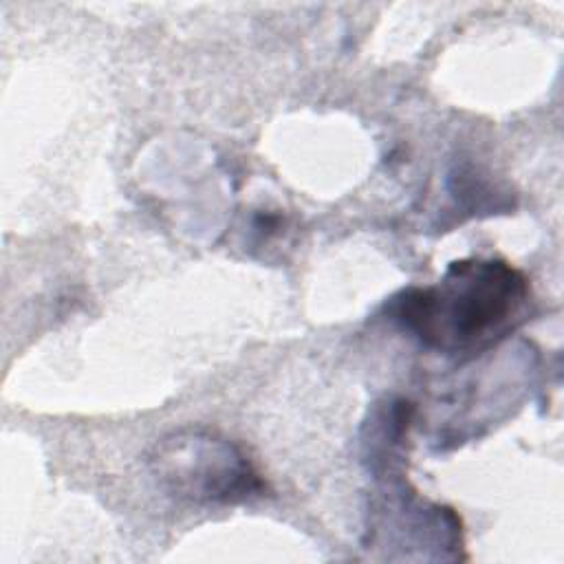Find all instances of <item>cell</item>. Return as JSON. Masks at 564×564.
Wrapping results in <instances>:
<instances>
[{
	"mask_svg": "<svg viewBox=\"0 0 564 564\" xmlns=\"http://www.w3.org/2000/svg\"><path fill=\"white\" fill-rule=\"evenodd\" d=\"M370 544L381 546H434L441 557H460V518L449 507L421 500L416 494H388L370 511Z\"/></svg>",
	"mask_w": 564,
	"mask_h": 564,
	"instance_id": "obj_3",
	"label": "cell"
},
{
	"mask_svg": "<svg viewBox=\"0 0 564 564\" xmlns=\"http://www.w3.org/2000/svg\"><path fill=\"white\" fill-rule=\"evenodd\" d=\"M529 300V278L511 262L463 258L438 282L397 293L386 313L427 350L474 357L522 324Z\"/></svg>",
	"mask_w": 564,
	"mask_h": 564,
	"instance_id": "obj_1",
	"label": "cell"
},
{
	"mask_svg": "<svg viewBox=\"0 0 564 564\" xmlns=\"http://www.w3.org/2000/svg\"><path fill=\"white\" fill-rule=\"evenodd\" d=\"M148 465L161 489L192 505H234L262 496L267 489L247 452L205 427L165 434L154 443Z\"/></svg>",
	"mask_w": 564,
	"mask_h": 564,
	"instance_id": "obj_2",
	"label": "cell"
}]
</instances>
